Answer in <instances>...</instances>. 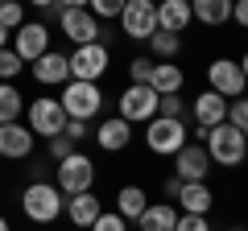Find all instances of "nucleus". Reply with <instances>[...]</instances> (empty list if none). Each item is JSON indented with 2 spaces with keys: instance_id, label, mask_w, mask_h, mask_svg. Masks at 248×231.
<instances>
[{
  "instance_id": "obj_10",
  "label": "nucleus",
  "mask_w": 248,
  "mask_h": 231,
  "mask_svg": "<svg viewBox=\"0 0 248 231\" xmlns=\"http://www.w3.org/2000/svg\"><path fill=\"white\" fill-rule=\"evenodd\" d=\"M25 120H29V132L33 136H58L62 128H66V112H62L58 99H33V103L25 107Z\"/></svg>"
},
{
  "instance_id": "obj_20",
  "label": "nucleus",
  "mask_w": 248,
  "mask_h": 231,
  "mask_svg": "<svg viewBox=\"0 0 248 231\" xmlns=\"http://www.w3.org/2000/svg\"><path fill=\"white\" fill-rule=\"evenodd\" d=\"M190 0H157V29L166 33H182L190 25Z\"/></svg>"
},
{
  "instance_id": "obj_39",
  "label": "nucleus",
  "mask_w": 248,
  "mask_h": 231,
  "mask_svg": "<svg viewBox=\"0 0 248 231\" xmlns=\"http://www.w3.org/2000/svg\"><path fill=\"white\" fill-rule=\"evenodd\" d=\"M58 9H87V0H58Z\"/></svg>"
},
{
  "instance_id": "obj_40",
  "label": "nucleus",
  "mask_w": 248,
  "mask_h": 231,
  "mask_svg": "<svg viewBox=\"0 0 248 231\" xmlns=\"http://www.w3.org/2000/svg\"><path fill=\"white\" fill-rule=\"evenodd\" d=\"M29 4H33V9H42V13H46V9H58V0H29Z\"/></svg>"
},
{
  "instance_id": "obj_7",
  "label": "nucleus",
  "mask_w": 248,
  "mask_h": 231,
  "mask_svg": "<svg viewBox=\"0 0 248 231\" xmlns=\"http://www.w3.org/2000/svg\"><path fill=\"white\" fill-rule=\"evenodd\" d=\"M120 29L124 37H133V42H149L157 33V0H124L120 9Z\"/></svg>"
},
{
  "instance_id": "obj_4",
  "label": "nucleus",
  "mask_w": 248,
  "mask_h": 231,
  "mask_svg": "<svg viewBox=\"0 0 248 231\" xmlns=\"http://www.w3.org/2000/svg\"><path fill=\"white\" fill-rule=\"evenodd\" d=\"M54 186L62 190V194H87L91 186H95V161L87 157V153L75 149L71 157H62L58 165H54Z\"/></svg>"
},
{
  "instance_id": "obj_1",
  "label": "nucleus",
  "mask_w": 248,
  "mask_h": 231,
  "mask_svg": "<svg viewBox=\"0 0 248 231\" xmlns=\"http://www.w3.org/2000/svg\"><path fill=\"white\" fill-rule=\"evenodd\" d=\"M203 149H207V157H211V165H223V169L244 165V157H248L244 132H240L236 124H228V120H223V124H215V128H207Z\"/></svg>"
},
{
  "instance_id": "obj_36",
  "label": "nucleus",
  "mask_w": 248,
  "mask_h": 231,
  "mask_svg": "<svg viewBox=\"0 0 248 231\" xmlns=\"http://www.w3.org/2000/svg\"><path fill=\"white\" fill-rule=\"evenodd\" d=\"M71 153H75V141H66V136H50V157H54V165H58V161L62 157H71Z\"/></svg>"
},
{
  "instance_id": "obj_35",
  "label": "nucleus",
  "mask_w": 248,
  "mask_h": 231,
  "mask_svg": "<svg viewBox=\"0 0 248 231\" xmlns=\"http://www.w3.org/2000/svg\"><path fill=\"white\" fill-rule=\"evenodd\" d=\"M62 136L79 144V141H87V136H91V124H87V120H66V128H62Z\"/></svg>"
},
{
  "instance_id": "obj_38",
  "label": "nucleus",
  "mask_w": 248,
  "mask_h": 231,
  "mask_svg": "<svg viewBox=\"0 0 248 231\" xmlns=\"http://www.w3.org/2000/svg\"><path fill=\"white\" fill-rule=\"evenodd\" d=\"M161 190H166L170 198H178V190H182V178H166V186H161Z\"/></svg>"
},
{
  "instance_id": "obj_23",
  "label": "nucleus",
  "mask_w": 248,
  "mask_h": 231,
  "mask_svg": "<svg viewBox=\"0 0 248 231\" xmlns=\"http://www.w3.org/2000/svg\"><path fill=\"white\" fill-rule=\"evenodd\" d=\"M178 215H182V211H174V202H149L145 215L137 219V227H141V231H174Z\"/></svg>"
},
{
  "instance_id": "obj_16",
  "label": "nucleus",
  "mask_w": 248,
  "mask_h": 231,
  "mask_svg": "<svg viewBox=\"0 0 248 231\" xmlns=\"http://www.w3.org/2000/svg\"><path fill=\"white\" fill-rule=\"evenodd\" d=\"M190 120H195V128H215L228 120V99L215 95V91H199L195 99H190Z\"/></svg>"
},
{
  "instance_id": "obj_15",
  "label": "nucleus",
  "mask_w": 248,
  "mask_h": 231,
  "mask_svg": "<svg viewBox=\"0 0 248 231\" xmlns=\"http://www.w3.org/2000/svg\"><path fill=\"white\" fill-rule=\"evenodd\" d=\"M33 153V132L29 124L13 120V124H0V161H25Z\"/></svg>"
},
{
  "instance_id": "obj_3",
  "label": "nucleus",
  "mask_w": 248,
  "mask_h": 231,
  "mask_svg": "<svg viewBox=\"0 0 248 231\" xmlns=\"http://www.w3.org/2000/svg\"><path fill=\"white\" fill-rule=\"evenodd\" d=\"M58 103H62V112H66V120H87V124H91V120L104 112V91H99V83L71 79L66 87H62Z\"/></svg>"
},
{
  "instance_id": "obj_17",
  "label": "nucleus",
  "mask_w": 248,
  "mask_h": 231,
  "mask_svg": "<svg viewBox=\"0 0 248 231\" xmlns=\"http://www.w3.org/2000/svg\"><path fill=\"white\" fill-rule=\"evenodd\" d=\"M91 136H95V144L104 153H124V149H128V141H133V124L120 120V116H112V120H104Z\"/></svg>"
},
{
  "instance_id": "obj_19",
  "label": "nucleus",
  "mask_w": 248,
  "mask_h": 231,
  "mask_svg": "<svg viewBox=\"0 0 248 231\" xmlns=\"http://www.w3.org/2000/svg\"><path fill=\"white\" fill-rule=\"evenodd\" d=\"M99 211H104V202H99L91 190H87V194H71V198H66V206H62V215H66L75 227H91V223L99 219Z\"/></svg>"
},
{
  "instance_id": "obj_29",
  "label": "nucleus",
  "mask_w": 248,
  "mask_h": 231,
  "mask_svg": "<svg viewBox=\"0 0 248 231\" xmlns=\"http://www.w3.org/2000/svg\"><path fill=\"white\" fill-rule=\"evenodd\" d=\"M120 9H124V0H87V13L95 21H116Z\"/></svg>"
},
{
  "instance_id": "obj_11",
  "label": "nucleus",
  "mask_w": 248,
  "mask_h": 231,
  "mask_svg": "<svg viewBox=\"0 0 248 231\" xmlns=\"http://www.w3.org/2000/svg\"><path fill=\"white\" fill-rule=\"evenodd\" d=\"M58 29H62V37L75 42V45L99 42V21L91 17L87 9H58Z\"/></svg>"
},
{
  "instance_id": "obj_21",
  "label": "nucleus",
  "mask_w": 248,
  "mask_h": 231,
  "mask_svg": "<svg viewBox=\"0 0 248 231\" xmlns=\"http://www.w3.org/2000/svg\"><path fill=\"white\" fill-rule=\"evenodd\" d=\"M182 83H186L182 66H174V62H153L149 87L157 91V95H182Z\"/></svg>"
},
{
  "instance_id": "obj_42",
  "label": "nucleus",
  "mask_w": 248,
  "mask_h": 231,
  "mask_svg": "<svg viewBox=\"0 0 248 231\" xmlns=\"http://www.w3.org/2000/svg\"><path fill=\"white\" fill-rule=\"evenodd\" d=\"M240 71H244V83H248V54H244V58H240Z\"/></svg>"
},
{
  "instance_id": "obj_13",
  "label": "nucleus",
  "mask_w": 248,
  "mask_h": 231,
  "mask_svg": "<svg viewBox=\"0 0 248 231\" xmlns=\"http://www.w3.org/2000/svg\"><path fill=\"white\" fill-rule=\"evenodd\" d=\"M13 50H17L21 62H37L46 50H50V29H46V21H25V25L13 33Z\"/></svg>"
},
{
  "instance_id": "obj_30",
  "label": "nucleus",
  "mask_w": 248,
  "mask_h": 231,
  "mask_svg": "<svg viewBox=\"0 0 248 231\" xmlns=\"http://www.w3.org/2000/svg\"><path fill=\"white\" fill-rule=\"evenodd\" d=\"M157 116H166V120H186L182 95H161V99H157Z\"/></svg>"
},
{
  "instance_id": "obj_27",
  "label": "nucleus",
  "mask_w": 248,
  "mask_h": 231,
  "mask_svg": "<svg viewBox=\"0 0 248 231\" xmlns=\"http://www.w3.org/2000/svg\"><path fill=\"white\" fill-rule=\"evenodd\" d=\"M0 25L9 29V33H17L25 25V4L21 0H0Z\"/></svg>"
},
{
  "instance_id": "obj_31",
  "label": "nucleus",
  "mask_w": 248,
  "mask_h": 231,
  "mask_svg": "<svg viewBox=\"0 0 248 231\" xmlns=\"http://www.w3.org/2000/svg\"><path fill=\"white\" fill-rule=\"evenodd\" d=\"M228 124H236L240 132L248 128V95H240V99H232V103H228Z\"/></svg>"
},
{
  "instance_id": "obj_44",
  "label": "nucleus",
  "mask_w": 248,
  "mask_h": 231,
  "mask_svg": "<svg viewBox=\"0 0 248 231\" xmlns=\"http://www.w3.org/2000/svg\"><path fill=\"white\" fill-rule=\"evenodd\" d=\"M228 231H248V227H244V223H232V227H228Z\"/></svg>"
},
{
  "instance_id": "obj_12",
  "label": "nucleus",
  "mask_w": 248,
  "mask_h": 231,
  "mask_svg": "<svg viewBox=\"0 0 248 231\" xmlns=\"http://www.w3.org/2000/svg\"><path fill=\"white\" fill-rule=\"evenodd\" d=\"M207 173H211V157H207V149L199 141H186L182 149L174 153V178H182V182H207Z\"/></svg>"
},
{
  "instance_id": "obj_2",
  "label": "nucleus",
  "mask_w": 248,
  "mask_h": 231,
  "mask_svg": "<svg viewBox=\"0 0 248 231\" xmlns=\"http://www.w3.org/2000/svg\"><path fill=\"white\" fill-rule=\"evenodd\" d=\"M62 206H66V194H62L54 182H29L25 194H21V211H25L29 223H42L50 227L54 219H62Z\"/></svg>"
},
{
  "instance_id": "obj_9",
  "label": "nucleus",
  "mask_w": 248,
  "mask_h": 231,
  "mask_svg": "<svg viewBox=\"0 0 248 231\" xmlns=\"http://www.w3.org/2000/svg\"><path fill=\"white\" fill-rule=\"evenodd\" d=\"M207 91H215V95H223L232 103V99H240L248 91L244 83V71H240L236 58H215L211 66H207Z\"/></svg>"
},
{
  "instance_id": "obj_6",
  "label": "nucleus",
  "mask_w": 248,
  "mask_h": 231,
  "mask_svg": "<svg viewBox=\"0 0 248 231\" xmlns=\"http://www.w3.org/2000/svg\"><path fill=\"white\" fill-rule=\"evenodd\" d=\"M157 91L149 87V83H128V87L120 91V99H116V107H120V120H128V124H149L153 116H157Z\"/></svg>"
},
{
  "instance_id": "obj_24",
  "label": "nucleus",
  "mask_w": 248,
  "mask_h": 231,
  "mask_svg": "<svg viewBox=\"0 0 248 231\" xmlns=\"http://www.w3.org/2000/svg\"><path fill=\"white\" fill-rule=\"evenodd\" d=\"M145 206H149V194H145L141 186H120V194H116V215H120L124 223H137L145 215Z\"/></svg>"
},
{
  "instance_id": "obj_37",
  "label": "nucleus",
  "mask_w": 248,
  "mask_h": 231,
  "mask_svg": "<svg viewBox=\"0 0 248 231\" xmlns=\"http://www.w3.org/2000/svg\"><path fill=\"white\" fill-rule=\"evenodd\" d=\"M232 21L240 29H248V0H232Z\"/></svg>"
},
{
  "instance_id": "obj_43",
  "label": "nucleus",
  "mask_w": 248,
  "mask_h": 231,
  "mask_svg": "<svg viewBox=\"0 0 248 231\" xmlns=\"http://www.w3.org/2000/svg\"><path fill=\"white\" fill-rule=\"evenodd\" d=\"M0 231H13V227H9V219H4V215H0Z\"/></svg>"
},
{
  "instance_id": "obj_25",
  "label": "nucleus",
  "mask_w": 248,
  "mask_h": 231,
  "mask_svg": "<svg viewBox=\"0 0 248 231\" xmlns=\"http://www.w3.org/2000/svg\"><path fill=\"white\" fill-rule=\"evenodd\" d=\"M149 54H153V62H174L178 54H182V37H178V33H166V29H157V33L149 37Z\"/></svg>"
},
{
  "instance_id": "obj_18",
  "label": "nucleus",
  "mask_w": 248,
  "mask_h": 231,
  "mask_svg": "<svg viewBox=\"0 0 248 231\" xmlns=\"http://www.w3.org/2000/svg\"><path fill=\"white\" fill-rule=\"evenodd\" d=\"M174 202H178V211H182V215H211L215 194H211L207 182H182V190H178Z\"/></svg>"
},
{
  "instance_id": "obj_41",
  "label": "nucleus",
  "mask_w": 248,
  "mask_h": 231,
  "mask_svg": "<svg viewBox=\"0 0 248 231\" xmlns=\"http://www.w3.org/2000/svg\"><path fill=\"white\" fill-rule=\"evenodd\" d=\"M4 45H9V29L0 25V50H4Z\"/></svg>"
},
{
  "instance_id": "obj_28",
  "label": "nucleus",
  "mask_w": 248,
  "mask_h": 231,
  "mask_svg": "<svg viewBox=\"0 0 248 231\" xmlns=\"http://www.w3.org/2000/svg\"><path fill=\"white\" fill-rule=\"evenodd\" d=\"M21 71H25V62L17 58V50H9V45H4V50H0V83H13Z\"/></svg>"
},
{
  "instance_id": "obj_32",
  "label": "nucleus",
  "mask_w": 248,
  "mask_h": 231,
  "mask_svg": "<svg viewBox=\"0 0 248 231\" xmlns=\"http://www.w3.org/2000/svg\"><path fill=\"white\" fill-rule=\"evenodd\" d=\"M87 231H128V223H124V219H120L116 211H99V219L91 223Z\"/></svg>"
},
{
  "instance_id": "obj_33",
  "label": "nucleus",
  "mask_w": 248,
  "mask_h": 231,
  "mask_svg": "<svg viewBox=\"0 0 248 231\" xmlns=\"http://www.w3.org/2000/svg\"><path fill=\"white\" fill-rule=\"evenodd\" d=\"M174 231H211V223H207V215H178Z\"/></svg>"
},
{
  "instance_id": "obj_8",
  "label": "nucleus",
  "mask_w": 248,
  "mask_h": 231,
  "mask_svg": "<svg viewBox=\"0 0 248 231\" xmlns=\"http://www.w3.org/2000/svg\"><path fill=\"white\" fill-rule=\"evenodd\" d=\"M108 45L104 42H91V45H75V54H66V62H71V79L79 83H99L108 74Z\"/></svg>"
},
{
  "instance_id": "obj_26",
  "label": "nucleus",
  "mask_w": 248,
  "mask_h": 231,
  "mask_svg": "<svg viewBox=\"0 0 248 231\" xmlns=\"http://www.w3.org/2000/svg\"><path fill=\"white\" fill-rule=\"evenodd\" d=\"M21 112H25V95H21L13 83H0V124L21 120Z\"/></svg>"
},
{
  "instance_id": "obj_34",
  "label": "nucleus",
  "mask_w": 248,
  "mask_h": 231,
  "mask_svg": "<svg viewBox=\"0 0 248 231\" xmlns=\"http://www.w3.org/2000/svg\"><path fill=\"white\" fill-rule=\"evenodd\" d=\"M149 74H153V58H133L128 62V79L133 83H149Z\"/></svg>"
},
{
  "instance_id": "obj_14",
  "label": "nucleus",
  "mask_w": 248,
  "mask_h": 231,
  "mask_svg": "<svg viewBox=\"0 0 248 231\" xmlns=\"http://www.w3.org/2000/svg\"><path fill=\"white\" fill-rule=\"evenodd\" d=\"M29 71H33L37 87H66V83H71V62H66V54H58V50H46L37 62H29Z\"/></svg>"
},
{
  "instance_id": "obj_22",
  "label": "nucleus",
  "mask_w": 248,
  "mask_h": 231,
  "mask_svg": "<svg viewBox=\"0 0 248 231\" xmlns=\"http://www.w3.org/2000/svg\"><path fill=\"white\" fill-rule=\"evenodd\" d=\"M190 17L199 25H228L232 21V0H190Z\"/></svg>"
},
{
  "instance_id": "obj_5",
  "label": "nucleus",
  "mask_w": 248,
  "mask_h": 231,
  "mask_svg": "<svg viewBox=\"0 0 248 231\" xmlns=\"http://www.w3.org/2000/svg\"><path fill=\"white\" fill-rule=\"evenodd\" d=\"M186 141H190L186 120H166V116H153L149 124H145V144H149V153H157V157H174Z\"/></svg>"
}]
</instances>
